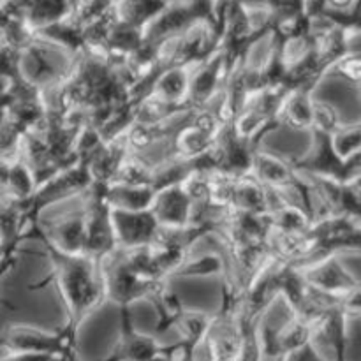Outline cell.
Masks as SVG:
<instances>
[{
	"label": "cell",
	"instance_id": "6da1fadb",
	"mask_svg": "<svg viewBox=\"0 0 361 361\" xmlns=\"http://www.w3.org/2000/svg\"><path fill=\"white\" fill-rule=\"evenodd\" d=\"M44 243L55 264L56 282L69 307V324L78 328L81 321L102 302V296H104L102 281H99L97 277L101 263L85 254L63 252L49 242Z\"/></svg>",
	"mask_w": 361,
	"mask_h": 361
},
{
	"label": "cell",
	"instance_id": "7a4b0ae2",
	"mask_svg": "<svg viewBox=\"0 0 361 361\" xmlns=\"http://www.w3.org/2000/svg\"><path fill=\"white\" fill-rule=\"evenodd\" d=\"M102 268V288L104 296L118 307H129L134 300L148 298L164 281H150L141 277L127 264L122 249L116 247L108 257L101 261Z\"/></svg>",
	"mask_w": 361,
	"mask_h": 361
},
{
	"label": "cell",
	"instance_id": "3957f363",
	"mask_svg": "<svg viewBox=\"0 0 361 361\" xmlns=\"http://www.w3.org/2000/svg\"><path fill=\"white\" fill-rule=\"evenodd\" d=\"M314 133V147L302 161H293V166L298 173L319 178L334 180L338 183H348L351 180L360 178L361 171V154L353 155L349 159H342L335 152L331 145V137L328 134Z\"/></svg>",
	"mask_w": 361,
	"mask_h": 361
},
{
	"label": "cell",
	"instance_id": "277c9868",
	"mask_svg": "<svg viewBox=\"0 0 361 361\" xmlns=\"http://www.w3.org/2000/svg\"><path fill=\"white\" fill-rule=\"evenodd\" d=\"M106 183H92L88 187L87 208H85V243L81 254L101 263L116 249L115 231L111 224V207L104 200Z\"/></svg>",
	"mask_w": 361,
	"mask_h": 361
},
{
	"label": "cell",
	"instance_id": "5b68a950",
	"mask_svg": "<svg viewBox=\"0 0 361 361\" xmlns=\"http://www.w3.org/2000/svg\"><path fill=\"white\" fill-rule=\"evenodd\" d=\"M111 224L118 249L147 247L157 233L159 224L150 210L127 212L111 208Z\"/></svg>",
	"mask_w": 361,
	"mask_h": 361
},
{
	"label": "cell",
	"instance_id": "8992f818",
	"mask_svg": "<svg viewBox=\"0 0 361 361\" xmlns=\"http://www.w3.org/2000/svg\"><path fill=\"white\" fill-rule=\"evenodd\" d=\"M305 277L307 284L319 291L331 295H345V293L358 289V279L345 271V268L335 259V256L321 257L314 263L298 267Z\"/></svg>",
	"mask_w": 361,
	"mask_h": 361
},
{
	"label": "cell",
	"instance_id": "52a82bcc",
	"mask_svg": "<svg viewBox=\"0 0 361 361\" xmlns=\"http://www.w3.org/2000/svg\"><path fill=\"white\" fill-rule=\"evenodd\" d=\"M150 212L162 228H187L192 212V201L182 185L166 187L155 192Z\"/></svg>",
	"mask_w": 361,
	"mask_h": 361
},
{
	"label": "cell",
	"instance_id": "ba28073f",
	"mask_svg": "<svg viewBox=\"0 0 361 361\" xmlns=\"http://www.w3.org/2000/svg\"><path fill=\"white\" fill-rule=\"evenodd\" d=\"M250 175H252L261 185L279 190L289 189V187L295 185L296 180H298V171L295 169L293 162L284 161V159L275 157V155L270 154H263V152L257 150L256 154H254Z\"/></svg>",
	"mask_w": 361,
	"mask_h": 361
},
{
	"label": "cell",
	"instance_id": "9c48e42d",
	"mask_svg": "<svg viewBox=\"0 0 361 361\" xmlns=\"http://www.w3.org/2000/svg\"><path fill=\"white\" fill-rule=\"evenodd\" d=\"M192 67L178 66L162 71L157 76V80L154 81L152 92H154L157 97H161L162 101L169 102V104L189 108V106H187V95H189Z\"/></svg>",
	"mask_w": 361,
	"mask_h": 361
},
{
	"label": "cell",
	"instance_id": "30bf717a",
	"mask_svg": "<svg viewBox=\"0 0 361 361\" xmlns=\"http://www.w3.org/2000/svg\"><path fill=\"white\" fill-rule=\"evenodd\" d=\"M277 127H291V129H310L312 127V92L291 90L282 101L277 115Z\"/></svg>",
	"mask_w": 361,
	"mask_h": 361
},
{
	"label": "cell",
	"instance_id": "8fae6325",
	"mask_svg": "<svg viewBox=\"0 0 361 361\" xmlns=\"http://www.w3.org/2000/svg\"><path fill=\"white\" fill-rule=\"evenodd\" d=\"M73 13L71 0H25L23 18L34 32L67 20Z\"/></svg>",
	"mask_w": 361,
	"mask_h": 361
},
{
	"label": "cell",
	"instance_id": "7c38bea8",
	"mask_svg": "<svg viewBox=\"0 0 361 361\" xmlns=\"http://www.w3.org/2000/svg\"><path fill=\"white\" fill-rule=\"evenodd\" d=\"M212 321H214V317L204 312H197V310H194V312L192 310H183L178 319L175 321L173 328H176V331H178V342L182 345V355L185 358L192 360L194 351L210 330Z\"/></svg>",
	"mask_w": 361,
	"mask_h": 361
},
{
	"label": "cell",
	"instance_id": "4fadbf2b",
	"mask_svg": "<svg viewBox=\"0 0 361 361\" xmlns=\"http://www.w3.org/2000/svg\"><path fill=\"white\" fill-rule=\"evenodd\" d=\"M168 6L169 0H116L115 14L120 23L145 30Z\"/></svg>",
	"mask_w": 361,
	"mask_h": 361
},
{
	"label": "cell",
	"instance_id": "5bb4252c",
	"mask_svg": "<svg viewBox=\"0 0 361 361\" xmlns=\"http://www.w3.org/2000/svg\"><path fill=\"white\" fill-rule=\"evenodd\" d=\"M231 208L233 210L247 212V214L268 215L267 187L261 185L252 175L240 176L236 180Z\"/></svg>",
	"mask_w": 361,
	"mask_h": 361
},
{
	"label": "cell",
	"instance_id": "9a60e30c",
	"mask_svg": "<svg viewBox=\"0 0 361 361\" xmlns=\"http://www.w3.org/2000/svg\"><path fill=\"white\" fill-rule=\"evenodd\" d=\"M155 190L152 187H120V185H104V200L115 210L141 212L150 210L154 201Z\"/></svg>",
	"mask_w": 361,
	"mask_h": 361
},
{
	"label": "cell",
	"instance_id": "2e32d148",
	"mask_svg": "<svg viewBox=\"0 0 361 361\" xmlns=\"http://www.w3.org/2000/svg\"><path fill=\"white\" fill-rule=\"evenodd\" d=\"M109 185L152 187V169L136 157H127L116 169Z\"/></svg>",
	"mask_w": 361,
	"mask_h": 361
},
{
	"label": "cell",
	"instance_id": "e0dca14e",
	"mask_svg": "<svg viewBox=\"0 0 361 361\" xmlns=\"http://www.w3.org/2000/svg\"><path fill=\"white\" fill-rule=\"evenodd\" d=\"M268 219H270L271 229L275 231L302 233L310 228V219L307 217L302 208L295 207V204H284L279 210L271 212Z\"/></svg>",
	"mask_w": 361,
	"mask_h": 361
},
{
	"label": "cell",
	"instance_id": "ac0fdd59",
	"mask_svg": "<svg viewBox=\"0 0 361 361\" xmlns=\"http://www.w3.org/2000/svg\"><path fill=\"white\" fill-rule=\"evenodd\" d=\"M330 137L335 152L342 159H349L353 155L361 154V127L358 123L356 126H341Z\"/></svg>",
	"mask_w": 361,
	"mask_h": 361
},
{
	"label": "cell",
	"instance_id": "d6986e66",
	"mask_svg": "<svg viewBox=\"0 0 361 361\" xmlns=\"http://www.w3.org/2000/svg\"><path fill=\"white\" fill-rule=\"evenodd\" d=\"M224 263L217 254H203L194 261H185L178 270L175 271L176 277H207L222 271Z\"/></svg>",
	"mask_w": 361,
	"mask_h": 361
},
{
	"label": "cell",
	"instance_id": "ffe728a7",
	"mask_svg": "<svg viewBox=\"0 0 361 361\" xmlns=\"http://www.w3.org/2000/svg\"><path fill=\"white\" fill-rule=\"evenodd\" d=\"M341 126V116L334 106L324 101H314L312 99V127L310 129L331 136Z\"/></svg>",
	"mask_w": 361,
	"mask_h": 361
},
{
	"label": "cell",
	"instance_id": "44dd1931",
	"mask_svg": "<svg viewBox=\"0 0 361 361\" xmlns=\"http://www.w3.org/2000/svg\"><path fill=\"white\" fill-rule=\"evenodd\" d=\"M330 71H335V73L342 74L345 80L358 83L360 76H361L360 51H351V53H348V55H344L341 60H337V62L331 66Z\"/></svg>",
	"mask_w": 361,
	"mask_h": 361
},
{
	"label": "cell",
	"instance_id": "7402d4cb",
	"mask_svg": "<svg viewBox=\"0 0 361 361\" xmlns=\"http://www.w3.org/2000/svg\"><path fill=\"white\" fill-rule=\"evenodd\" d=\"M0 361H59L48 355H34V353H6Z\"/></svg>",
	"mask_w": 361,
	"mask_h": 361
},
{
	"label": "cell",
	"instance_id": "603a6c76",
	"mask_svg": "<svg viewBox=\"0 0 361 361\" xmlns=\"http://www.w3.org/2000/svg\"><path fill=\"white\" fill-rule=\"evenodd\" d=\"M360 0H328V9L338 11V13H353L358 11Z\"/></svg>",
	"mask_w": 361,
	"mask_h": 361
},
{
	"label": "cell",
	"instance_id": "cb8c5ba5",
	"mask_svg": "<svg viewBox=\"0 0 361 361\" xmlns=\"http://www.w3.org/2000/svg\"><path fill=\"white\" fill-rule=\"evenodd\" d=\"M23 4H25V0H23Z\"/></svg>",
	"mask_w": 361,
	"mask_h": 361
}]
</instances>
